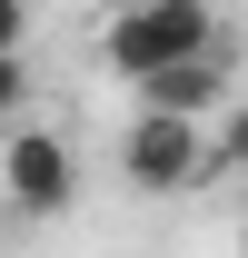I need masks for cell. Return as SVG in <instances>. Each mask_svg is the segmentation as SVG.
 <instances>
[{
  "instance_id": "obj_1",
  "label": "cell",
  "mask_w": 248,
  "mask_h": 258,
  "mask_svg": "<svg viewBox=\"0 0 248 258\" xmlns=\"http://www.w3.org/2000/svg\"><path fill=\"white\" fill-rule=\"evenodd\" d=\"M218 50V10L209 0H119L109 20H99V60H109V80H159V70L179 60H209Z\"/></svg>"
},
{
  "instance_id": "obj_2",
  "label": "cell",
  "mask_w": 248,
  "mask_h": 258,
  "mask_svg": "<svg viewBox=\"0 0 248 258\" xmlns=\"http://www.w3.org/2000/svg\"><path fill=\"white\" fill-rule=\"evenodd\" d=\"M218 169V119H179V109H129L119 129V179L149 199H179Z\"/></svg>"
},
{
  "instance_id": "obj_3",
  "label": "cell",
  "mask_w": 248,
  "mask_h": 258,
  "mask_svg": "<svg viewBox=\"0 0 248 258\" xmlns=\"http://www.w3.org/2000/svg\"><path fill=\"white\" fill-rule=\"evenodd\" d=\"M0 199H10V219H60L80 199V159H70L60 129H10L0 139Z\"/></svg>"
},
{
  "instance_id": "obj_4",
  "label": "cell",
  "mask_w": 248,
  "mask_h": 258,
  "mask_svg": "<svg viewBox=\"0 0 248 258\" xmlns=\"http://www.w3.org/2000/svg\"><path fill=\"white\" fill-rule=\"evenodd\" d=\"M139 109H179V119H218V109H228V50H209V60H179V70H159V80H139Z\"/></svg>"
},
{
  "instance_id": "obj_5",
  "label": "cell",
  "mask_w": 248,
  "mask_h": 258,
  "mask_svg": "<svg viewBox=\"0 0 248 258\" xmlns=\"http://www.w3.org/2000/svg\"><path fill=\"white\" fill-rule=\"evenodd\" d=\"M218 169H238V179H248V90L218 109Z\"/></svg>"
},
{
  "instance_id": "obj_6",
  "label": "cell",
  "mask_w": 248,
  "mask_h": 258,
  "mask_svg": "<svg viewBox=\"0 0 248 258\" xmlns=\"http://www.w3.org/2000/svg\"><path fill=\"white\" fill-rule=\"evenodd\" d=\"M30 99V70H20V50H0V109H20Z\"/></svg>"
},
{
  "instance_id": "obj_7",
  "label": "cell",
  "mask_w": 248,
  "mask_h": 258,
  "mask_svg": "<svg viewBox=\"0 0 248 258\" xmlns=\"http://www.w3.org/2000/svg\"><path fill=\"white\" fill-rule=\"evenodd\" d=\"M20 30H30V10H20V0H0V50H20Z\"/></svg>"
},
{
  "instance_id": "obj_8",
  "label": "cell",
  "mask_w": 248,
  "mask_h": 258,
  "mask_svg": "<svg viewBox=\"0 0 248 258\" xmlns=\"http://www.w3.org/2000/svg\"><path fill=\"white\" fill-rule=\"evenodd\" d=\"M238 258H248V248H238Z\"/></svg>"
}]
</instances>
